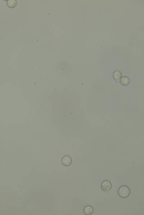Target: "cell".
I'll return each instance as SVG.
<instances>
[{"label": "cell", "instance_id": "7", "mask_svg": "<svg viewBox=\"0 0 144 215\" xmlns=\"http://www.w3.org/2000/svg\"><path fill=\"white\" fill-rule=\"evenodd\" d=\"M120 82L123 85H127L130 83V80L127 77H124L121 78Z\"/></svg>", "mask_w": 144, "mask_h": 215}, {"label": "cell", "instance_id": "4", "mask_svg": "<svg viewBox=\"0 0 144 215\" xmlns=\"http://www.w3.org/2000/svg\"><path fill=\"white\" fill-rule=\"evenodd\" d=\"M94 209L93 207L90 205H87L84 207L83 212L86 215H91L93 213Z\"/></svg>", "mask_w": 144, "mask_h": 215}, {"label": "cell", "instance_id": "2", "mask_svg": "<svg viewBox=\"0 0 144 215\" xmlns=\"http://www.w3.org/2000/svg\"><path fill=\"white\" fill-rule=\"evenodd\" d=\"M112 187L111 183L110 181L106 180L102 182L101 188L103 191L108 192L110 191Z\"/></svg>", "mask_w": 144, "mask_h": 215}, {"label": "cell", "instance_id": "3", "mask_svg": "<svg viewBox=\"0 0 144 215\" xmlns=\"http://www.w3.org/2000/svg\"><path fill=\"white\" fill-rule=\"evenodd\" d=\"M61 162L63 166H69L72 164V159L70 156H64L62 159Z\"/></svg>", "mask_w": 144, "mask_h": 215}, {"label": "cell", "instance_id": "6", "mask_svg": "<svg viewBox=\"0 0 144 215\" xmlns=\"http://www.w3.org/2000/svg\"><path fill=\"white\" fill-rule=\"evenodd\" d=\"M8 6L10 8L15 7L17 5V1L16 0H9L7 2Z\"/></svg>", "mask_w": 144, "mask_h": 215}, {"label": "cell", "instance_id": "1", "mask_svg": "<svg viewBox=\"0 0 144 215\" xmlns=\"http://www.w3.org/2000/svg\"><path fill=\"white\" fill-rule=\"evenodd\" d=\"M130 188L126 185H122L118 188V195L121 198H128L131 194Z\"/></svg>", "mask_w": 144, "mask_h": 215}, {"label": "cell", "instance_id": "5", "mask_svg": "<svg viewBox=\"0 0 144 215\" xmlns=\"http://www.w3.org/2000/svg\"><path fill=\"white\" fill-rule=\"evenodd\" d=\"M113 78L115 81H117L120 80L121 77V74L120 71L117 70L114 72L113 74Z\"/></svg>", "mask_w": 144, "mask_h": 215}]
</instances>
